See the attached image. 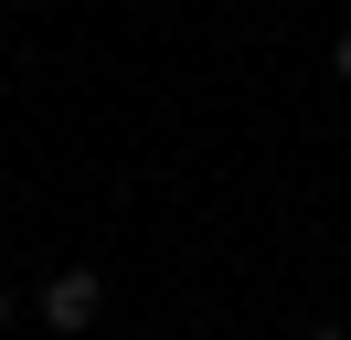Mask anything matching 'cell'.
I'll list each match as a JSON object with an SVG mask.
<instances>
[{"mask_svg":"<svg viewBox=\"0 0 351 340\" xmlns=\"http://www.w3.org/2000/svg\"><path fill=\"white\" fill-rule=\"evenodd\" d=\"M96 308H107L96 266H64V276H43V330H53V340H86V330H96Z\"/></svg>","mask_w":351,"mask_h":340,"instance_id":"cell-1","label":"cell"},{"mask_svg":"<svg viewBox=\"0 0 351 340\" xmlns=\"http://www.w3.org/2000/svg\"><path fill=\"white\" fill-rule=\"evenodd\" d=\"M330 64H341V75H351V32H341V42H330Z\"/></svg>","mask_w":351,"mask_h":340,"instance_id":"cell-2","label":"cell"},{"mask_svg":"<svg viewBox=\"0 0 351 340\" xmlns=\"http://www.w3.org/2000/svg\"><path fill=\"white\" fill-rule=\"evenodd\" d=\"M298 340H351V330H298Z\"/></svg>","mask_w":351,"mask_h":340,"instance_id":"cell-3","label":"cell"},{"mask_svg":"<svg viewBox=\"0 0 351 340\" xmlns=\"http://www.w3.org/2000/svg\"><path fill=\"white\" fill-rule=\"evenodd\" d=\"M0 330H11V287H0Z\"/></svg>","mask_w":351,"mask_h":340,"instance_id":"cell-4","label":"cell"}]
</instances>
